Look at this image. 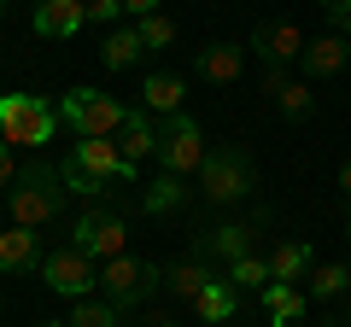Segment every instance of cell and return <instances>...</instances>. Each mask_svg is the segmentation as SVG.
Returning a JSON list of instances; mask_svg holds the SVG:
<instances>
[{
	"label": "cell",
	"mask_w": 351,
	"mask_h": 327,
	"mask_svg": "<svg viewBox=\"0 0 351 327\" xmlns=\"http://www.w3.org/2000/svg\"><path fill=\"white\" fill-rule=\"evenodd\" d=\"M117 18H123V0H88V24L117 29Z\"/></svg>",
	"instance_id": "cell-30"
},
{
	"label": "cell",
	"mask_w": 351,
	"mask_h": 327,
	"mask_svg": "<svg viewBox=\"0 0 351 327\" xmlns=\"http://www.w3.org/2000/svg\"><path fill=\"white\" fill-rule=\"evenodd\" d=\"M64 193H71V187H64V176L53 170V164H24L18 181H12V193H6L12 222H18V228H47V222H59Z\"/></svg>",
	"instance_id": "cell-1"
},
{
	"label": "cell",
	"mask_w": 351,
	"mask_h": 327,
	"mask_svg": "<svg viewBox=\"0 0 351 327\" xmlns=\"http://www.w3.org/2000/svg\"><path fill=\"white\" fill-rule=\"evenodd\" d=\"M316 6H322L334 24H346V18H351V0H316Z\"/></svg>",
	"instance_id": "cell-31"
},
{
	"label": "cell",
	"mask_w": 351,
	"mask_h": 327,
	"mask_svg": "<svg viewBox=\"0 0 351 327\" xmlns=\"http://www.w3.org/2000/svg\"><path fill=\"white\" fill-rule=\"evenodd\" d=\"M164 287H170L176 298H193V304H199V292L211 287V269H205L199 257H193V263H176V269H164Z\"/></svg>",
	"instance_id": "cell-22"
},
{
	"label": "cell",
	"mask_w": 351,
	"mask_h": 327,
	"mask_svg": "<svg viewBox=\"0 0 351 327\" xmlns=\"http://www.w3.org/2000/svg\"><path fill=\"white\" fill-rule=\"evenodd\" d=\"M188 205V187H182V176H158L147 187V211L152 216H164V211H182Z\"/></svg>",
	"instance_id": "cell-25"
},
{
	"label": "cell",
	"mask_w": 351,
	"mask_h": 327,
	"mask_svg": "<svg viewBox=\"0 0 351 327\" xmlns=\"http://www.w3.org/2000/svg\"><path fill=\"white\" fill-rule=\"evenodd\" d=\"M246 53L240 41H211V47H199V82H217V88H228L240 70H246Z\"/></svg>",
	"instance_id": "cell-11"
},
{
	"label": "cell",
	"mask_w": 351,
	"mask_h": 327,
	"mask_svg": "<svg viewBox=\"0 0 351 327\" xmlns=\"http://www.w3.org/2000/svg\"><path fill=\"white\" fill-rule=\"evenodd\" d=\"M53 129H59V112L41 94H0V135L12 146H41L53 140Z\"/></svg>",
	"instance_id": "cell-5"
},
{
	"label": "cell",
	"mask_w": 351,
	"mask_h": 327,
	"mask_svg": "<svg viewBox=\"0 0 351 327\" xmlns=\"http://www.w3.org/2000/svg\"><path fill=\"white\" fill-rule=\"evenodd\" d=\"M112 140H117V152H123L129 170H141V158H147V152H158V129L147 123V112H129L123 129H117Z\"/></svg>",
	"instance_id": "cell-16"
},
{
	"label": "cell",
	"mask_w": 351,
	"mask_h": 327,
	"mask_svg": "<svg viewBox=\"0 0 351 327\" xmlns=\"http://www.w3.org/2000/svg\"><path fill=\"white\" fill-rule=\"evenodd\" d=\"M304 280H311V298H339V292L351 287V269L346 263H316Z\"/></svg>",
	"instance_id": "cell-26"
},
{
	"label": "cell",
	"mask_w": 351,
	"mask_h": 327,
	"mask_svg": "<svg viewBox=\"0 0 351 327\" xmlns=\"http://www.w3.org/2000/svg\"><path fill=\"white\" fill-rule=\"evenodd\" d=\"M182 76H170V70H152L147 82H141V112H158V117H176L182 112Z\"/></svg>",
	"instance_id": "cell-18"
},
{
	"label": "cell",
	"mask_w": 351,
	"mask_h": 327,
	"mask_svg": "<svg viewBox=\"0 0 351 327\" xmlns=\"http://www.w3.org/2000/svg\"><path fill=\"white\" fill-rule=\"evenodd\" d=\"M76 164H82L94 181H135V170L123 164V152H117V140H76L71 152Z\"/></svg>",
	"instance_id": "cell-10"
},
{
	"label": "cell",
	"mask_w": 351,
	"mask_h": 327,
	"mask_svg": "<svg viewBox=\"0 0 351 327\" xmlns=\"http://www.w3.org/2000/svg\"><path fill=\"white\" fill-rule=\"evenodd\" d=\"M346 234H351V222H346Z\"/></svg>",
	"instance_id": "cell-37"
},
{
	"label": "cell",
	"mask_w": 351,
	"mask_h": 327,
	"mask_svg": "<svg viewBox=\"0 0 351 327\" xmlns=\"http://www.w3.org/2000/svg\"><path fill=\"white\" fill-rule=\"evenodd\" d=\"M246 252H252V228L246 222H223L217 234L199 239V263L205 257H228V263H234V257H246Z\"/></svg>",
	"instance_id": "cell-21"
},
{
	"label": "cell",
	"mask_w": 351,
	"mask_h": 327,
	"mask_svg": "<svg viewBox=\"0 0 351 327\" xmlns=\"http://www.w3.org/2000/svg\"><path fill=\"white\" fill-rule=\"evenodd\" d=\"M205 158H211V146H205L199 117H188V112L164 117V129H158V164H164V176H199Z\"/></svg>",
	"instance_id": "cell-4"
},
{
	"label": "cell",
	"mask_w": 351,
	"mask_h": 327,
	"mask_svg": "<svg viewBox=\"0 0 351 327\" xmlns=\"http://www.w3.org/2000/svg\"><path fill=\"white\" fill-rule=\"evenodd\" d=\"M258 298H263V310H269V327H299L304 322V292L287 287V280H269Z\"/></svg>",
	"instance_id": "cell-19"
},
{
	"label": "cell",
	"mask_w": 351,
	"mask_h": 327,
	"mask_svg": "<svg viewBox=\"0 0 351 327\" xmlns=\"http://www.w3.org/2000/svg\"><path fill=\"white\" fill-rule=\"evenodd\" d=\"M228 287L234 292H246V287H269V257H258V252H246V257H234L228 263Z\"/></svg>",
	"instance_id": "cell-23"
},
{
	"label": "cell",
	"mask_w": 351,
	"mask_h": 327,
	"mask_svg": "<svg viewBox=\"0 0 351 327\" xmlns=\"http://www.w3.org/2000/svg\"><path fill=\"white\" fill-rule=\"evenodd\" d=\"M252 53H258L269 70H281V64H293V59H304V36H299V24L293 18H263L258 29H252V41H246Z\"/></svg>",
	"instance_id": "cell-9"
},
{
	"label": "cell",
	"mask_w": 351,
	"mask_h": 327,
	"mask_svg": "<svg viewBox=\"0 0 351 327\" xmlns=\"http://www.w3.org/2000/svg\"><path fill=\"white\" fill-rule=\"evenodd\" d=\"M41 287H53L59 298H88V292L100 287V269H94V257L76 252V246H59V252L41 257Z\"/></svg>",
	"instance_id": "cell-8"
},
{
	"label": "cell",
	"mask_w": 351,
	"mask_h": 327,
	"mask_svg": "<svg viewBox=\"0 0 351 327\" xmlns=\"http://www.w3.org/2000/svg\"><path fill=\"white\" fill-rule=\"evenodd\" d=\"M263 94L276 100V112H281V117H311V112H316L311 82H293L287 70H269V76H263Z\"/></svg>",
	"instance_id": "cell-14"
},
{
	"label": "cell",
	"mask_w": 351,
	"mask_h": 327,
	"mask_svg": "<svg viewBox=\"0 0 351 327\" xmlns=\"http://www.w3.org/2000/svg\"><path fill=\"white\" fill-rule=\"evenodd\" d=\"M36 327H64V322H36Z\"/></svg>",
	"instance_id": "cell-36"
},
{
	"label": "cell",
	"mask_w": 351,
	"mask_h": 327,
	"mask_svg": "<svg viewBox=\"0 0 351 327\" xmlns=\"http://www.w3.org/2000/svg\"><path fill=\"white\" fill-rule=\"evenodd\" d=\"M152 327H182V322H170V315H158V322H152Z\"/></svg>",
	"instance_id": "cell-34"
},
{
	"label": "cell",
	"mask_w": 351,
	"mask_h": 327,
	"mask_svg": "<svg viewBox=\"0 0 351 327\" xmlns=\"http://www.w3.org/2000/svg\"><path fill=\"white\" fill-rule=\"evenodd\" d=\"M88 24V0H41V6H36V36H76V29H82Z\"/></svg>",
	"instance_id": "cell-13"
},
{
	"label": "cell",
	"mask_w": 351,
	"mask_h": 327,
	"mask_svg": "<svg viewBox=\"0 0 351 327\" xmlns=\"http://www.w3.org/2000/svg\"><path fill=\"white\" fill-rule=\"evenodd\" d=\"M339 193H346V199H351V158L339 164Z\"/></svg>",
	"instance_id": "cell-33"
},
{
	"label": "cell",
	"mask_w": 351,
	"mask_h": 327,
	"mask_svg": "<svg viewBox=\"0 0 351 327\" xmlns=\"http://www.w3.org/2000/svg\"><path fill=\"white\" fill-rule=\"evenodd\" d=\"M59 117H64L82 140H112L117 129H123L129 105H117L112 94H100V88H71V94L59 100Z\"/></svg>",
	"instance_id": "cell-3"
},
{
	"label": "cell",
	"mask_w": 351,
	"mask_h": 327,
	"mask_svg": "<svg viewBox=\"0 0 351 327\" xmlns=\"http://www.w3.org/2000/svg\"><path fill=\"white\" fill-rule=\"evenodd\" d=\"M59 176H64V187H71V193H82V199L106 193V181H94V176H88V170H82L76 158H64V164H59Z\"/></svg>",
	"instance_id": "cell-29"
},
{
	"label": "cell",
	"mask_w": 351,
	"mask_h": 327,
	"mask_svg": "<svg viewBox=\"0 0 351 327\" xmlns=\"http://www.w3.org/2000/svg\"><path fill=\"white\" fill-rule=\"evenodd\" d=\"M64 327H117V304H100V298H76L71 322Z\"/></svg>",
	"instance_id": "cell-28"
},
{
	"label": "cell",
	"mask_w": 351,
	"mask_h": 327,
	"mask_svg": "<svg viewBox=\"0 0 351 327\" xmlns=\"http://www.w3.org/2000/svg\"><path fill=\"white\" fill-rule=\"evenodd\" d=\"M234 304H240V292L228 287V280H211V287L199 292V322H228Z\"/></svg>",
	"instance_id": "cell-24"
},
{
	"label": "cell",
	"mask_w": 351,
	"mask_h": 327,
	"mask_svg": "<svg viewBox=\"0 0 351 327\" xmlns=\"http://www.w3.org/2000/svg\"><path fill=\"white\" fill-rule=\"evenodd\" d=\"M29 269H41V239L36 228H6L0 234V275H29Z\"/></svg>",
	"instance_id": "cell-12"
},
{
	"label": "cell",
	"mask_w": 351,
	"mask_h": 327,
	"mask_svg": "<svg viewBox=\"0 0 351 327\" xmlns=\"http://www.w3.org/2000/svg\"><path fill=\"white\" fill-rule=\"evenodd\" d=\"M258 187V170H252L246 146H211V158L199 164V193L211 205H240Z\"/></svg>",
	"instance_id": "cell-2"
},
{
	"label": "cell",
	"mask_w": 351,
	"mask_h": 327,
	"mask_svg": "<svg viewBox=\"0 0 351 327\" xmlns=\"http://www.w3.org/2000/svg\"><path fill=\"white\" fill-rule=\"evenodd\" d=\"M346 59H351V47H346V36H316V41H304V76H339L346 70Z\"/></svg>",
	"instance_id": "cell-17"
},
{
	"label": "cell",
	"mask_w": 351,
	"mask_h": 327,
	"mask_svg": "<svg viewBox=\"0 0 351 327\" xmlns=\"http://www.w3.org/2000/svg\"><path fill=\"white\" fill-rule=\"evenodd\" d=\"M316 269V252L311 239H281L276 252H269V280H287V287H299L304 275Z\"/></svg>",
	"instance_id": "cell-15"
},
{
	"label": "cell",
	"mask_w": 351,
	"mask_h": 327,
	"mask_svg": "<svg viewBox=\"0 0 351 327\" xmlns=\"http://www.w3.org/2000/svg\"><path fill=\"white\" fill-rule=\"evenodd\" d=\"M123 12H135V18H152V12H158V0H123Z\"/></svg>",
	"instance_id": "cell-32"
},
{
	"label": "cell",
	"mask_w": 351,
	"mask_h": 327,
	"mask_svg": "<svg viewBox=\"0 0 351 327\" xmlns=\"http://www.w3.org/2000/svg\"><path fill=\"white\" fill-rule=\"evenodd\" d=\"M71 246L82 257H94V263H112V257H123V246H129V222L123 216H106V211H82L71 222Z\"/></svg>",
	"instance_id": "cell-7"
},
{
	"label": "cell",
	"mask_w": 351,
	"mask_h": 327,
	"mask_svg": "<svg viewBox=\"0 0 351 327\" xmlns=\"http://www.w3.org/2000/svg\"><path fill=\"white\" fill-rule=\"evenodd\" d=\"M141 53H147V47H141V29H123V24L106 29V41H100V64H106V70H135Z\"/></svg>",
	"instance_id": "cell-20"
},
{
	"label": "cell",
	"mask_w": 351,
	"mask_h": 327,
	"mask_svg": "<svg viewBox=\"0 0 351 327\" xmlns=\"http://www.w3.org/2000/svg\"><path fill=\"white\" fill-rule=\"evenodd\" d=\"M135 29H141V47H147V53H158V47H170V41H176V18L170 12L135 18Z\"/></svg>",
	"instance_id": "cell-27"
},
{
	"label": "cell",
	"mask_w": 351,
	"mask_h": 327,
	"mask_svg": "<svg viewBox=\"0 0 351 327\" xmlns=\"http://www.w3.org/2000/svg\"><path fill=\"white\" fill-rule=\"evenodd\" d=\"M164 287V269L158 263H141V257H112V263H100V292L106 304H117V310H129V304L152 298V292Z\"/></svg>",
	"instance_id": "cell-6"
},
{
	"label": "cell",
	"mask_w": 351,
	"mask_h": 327,
	"mask_svg": "<svg viewBox=\"0 0 351 327\" xmlns=\"http://www.w3.org/2000/svg\"><path fill=\"white\" fill-rule=\"evenodd\" d=\"M346 47H351V18H346Z\"/></svg>",
	"instance_id": "cell-35"
}]
</instances>
